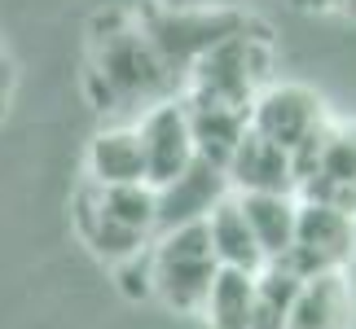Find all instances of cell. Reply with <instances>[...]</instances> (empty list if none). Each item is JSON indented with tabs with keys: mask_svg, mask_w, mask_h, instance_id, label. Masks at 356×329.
Masks as SVG:
<instances>
[{
	"mask_svg": "<svg viewBox=\"0 0 356 329\" xmlns=\"http://www.w3.org/2000/svg\"><path fill=\"white\" fill-rule=\"evenodd\" d=\"M251 132H259L264 141L282 145L291 162H299L312 145L321 141V132L330 128V110H325L321 92H312L308 84H264L259 97L251 101Z\"/></svg>",
	"mask_w": 356,
	"mask_h": 329,
	"instance_id": "cell-5",
	"label": "cell"
},
{
	"mask_svg": "<svg viewBox=\"0 0 356 329\" xmlns=\"http://www.w3.org/2000/svg\"><path fill=\"white\" fill-rule=\"evenodd\" d=\"M273 44L259 26H242L238 35L220 40L211 53H202L194 62V71L185 75L181 92L194 101H216V106H238L251 115V101L259 97V88L273 84Z\"/></svg>",
	"mask_w": 356,
	"mask_h": 329,
	"instance_id": "cell-3",
	"label": "cell"
},
{
	"mask_svg": "<svg viewBox=\"0 0 356 329\" xmlns=\"http://www.w3.org/2000/svg\"><path fill=\"white\" fill-rule=\"evenodd\" d=\"M84 180L97 189L145 180V154H141L136 123H111V128H102L92 136L88 154H84Z\"/></svg>",
	"mask_w": 356,
	"mask_h": 329,
	"instance_id": "cell-13",
	"label": "cell"
},
{
	"mask_svg": "<svg viewBox=\"0 0 356 329\" xmlns=\"http://www.w3.org/2000/svg\"><path fill=\"white\" fill-rule=\"evenodd\" d=\"M88 185V180H84ZM92 194H97L102 211H111L119 224H128L136 233H145V237H154L159 228V207H154V185L149 180H136V185H111V189H97L88 185Z\"/></svg>",
	"mask_w": 356,
	"mask_h": 329,
	"instance_id": "cell-19",
	"label": "cell"
},
{
	"mask_svg": "<svg viewBox=\"0 0 356 329\" xmlns=\"http://www.w3.org/2000/svg\"><path fill=\"white\" fill-rule=\"evenodd\" d=\"M149 272H154V303H163L176 317H198L202 298H207L216 272L211 242L202 224H185V228H168L154 233L149 242Z\"/></svg>",
	"mask_w": 356,
	"mask_h": 329,
	"instance_id": "cell-4",
	"label": "cell"
},
{
	"mask_svg": "<svg viewBox=\"0 0 356 329\" xmlns=\"http://www.w3.org/2000/svg\"><path fill=\"white\" fill-rule=\"evenodd\" d=\"M71 224H75L79 246H88V255L102 259L106 268H115V264H123V259H132V255H141L145 246L154 242V237H145V233L119 224L111 211H102V202H97V194H92L88 185H79V194L71 202Z\"/></svg>",
	"mask_w": 356,
	"mask_h": 329,
	"instance_id": "cell-11",
	"label": "cell"
},
{
	"mask_svg": "<svg viewBox=\"0 0 356 329\" xmlns=\"http://www.w3.org/2000/svg\"><path fill=\"white\" fill-rule=\"evenodd\" d=\"M132 123H136L141 154H145V180L154 185V189L168 185L172 176H181L189 162L198 158L181 92H176V97H163V101H154V106H145Z\"/></svg>",
	"mask_w": 356,
	"mask_h": 329,
	"instance_id": "cell-8",
	"label": "cell"
},
{
	"mask_svg": "<svg viewBox=\"0 0 356 329\" xmlns=\"http://www.w3.org/2000/svg\"><path fill=\"white\" fill-rule=\"evenodd\" d=\"M251 307H255V272L220 268L198 317L207 329H251Z\"/></svg>",
	"mask_w": 356,
	"mask_h": 329,
	"instance_id": "cell-17",
	"label": "cell"
},
{
	"mask_svg": "<svg viewBox=\"0 0 356 329\" xmlns=\"http://www.w3.org/2000/svg\"><path fill=\"white\" fill-rule=\"evenodd\" d=\"M136 18H141V31L149 35V44H154V53L163 58L176 84H185V75L194 71L202 53H211L220 40L251 26V13L211 5V0H198V5H163L159 0V5L141 9Z\"/></svg>",
	"mask_w": 356,
	"mask_h": 329,
	"instance_id": "cell-2",
	"label": "cell"
},
{
	"mask_svg": "<svg viewBox=\"0 0 356 329\" xmlns=\"http://www.w3.org/2000/svg\"><path fill=\"white\" fill-rule=\"evenodd\" d=\"M181 101H185V115H189V132H194V149H198V158H207V162H225L234 158V149L242 145V136H246V110L238 106H216V101H194V97H185L181 92Z\"/></svg>",
	"mask_w": 356,
	"mask_h": 329,
	"instance_id": "cell-14",
	"label": "cell"
},
{
	"mask_svg": "<svg viewBox=\"0 0 356 329\" xmlns=\"http://www.w3.org/2000/svg\"><path fill=\"white\" fill-rule=\"evenodd\" d=\"M299 9H317V13H343V18H356V0H295Z\"/></svg>",
	"mask_w": 356,
	"mask_h": 329,
	"instance_id": "cell-21",
	"label": "cell"
},
{
	"mask_svg": "<svg viewBox=\"0 0 356 329\" xmlns=\"http://www.w3.org/2000/svg\"><path fill=\"white\" fill-rule=\"evenodd\" d=\"M163 5H198V0H163Z\"/></svg>",
	"mask_w": 356,
	"mask_h": 329,
	"instance_id": "cell-23",
	"label": "cell"
},
{
	"mask_svg": "<svg viewBox=\"0 0 356 329\" xmlns=\"http://www.w3.org/2000/svg\"><path fill=\"white\" fill-rule=\"evenodd\" d=\"M299 281L286 264H264L255 272V307H251V329H286L299 294Z\"/></svg>",
	"mask_w": 356,
	"mask_h": 329,
	"instance_id": "cell-18",
	"label": "cell"
},
{
	"mask_svg": "<svg viewBox=\"0 0 356 329\" xmlns=\"http://www.w3.org/2000/svg\"><path fill=\"white\" fill-rule=\"evenodd\" d=\"M202 228H207L211 255H216V264H220V268L259 272V268L268 264L264 251H259V242H255V233H251V224H246V215H242L238 194H229L220 207H216L207 219H202Z\"/></svg>",
	"mask_w": 356,
	"mask_h": 329,
	"instance_id": "cell-15",
	"label": "cell"
},
{
	"mask_svg": "<svg viewBox=\"0 0 356 329\" xmlns=\"http://www.w3.org/2000/svg\"><path fill=\"white\" fill-rule=\"evenodd\" d=\"M286 329H356V290L348 281V268L299 281Z\"/></svg>",
	"mask_w": 356,
	"mask_h": 329,
	"instance_id": "cell-12",
	"label": "cell"
},
{
	"mask_svg": "<svg viewBox=\"0 0 356 329\" xmlns=\"http://www.w3.org/2000/svg\"><path fill=\"white\" fill-rule=\"evenodd\" d=\"M115 285L123 298H132V303H145V298H154V272H149V246L141 255L123 259L115 264Z\"/></svg>",
	"mask_w": 356,
	"mask_h": 329,
	"instance_id": "cell-20",
	"label": "cell"
},
{
	"mask_svg": "<svg viewBox=\"0 0 356 329\" xmlns=\"http://www.w3.org/2000/svg\"><path fill=\"white\" fill-rule=\"evenodd\" d=\"M225 176H229V189L234 194H299V180H295V162L282 145L264 141L259 132L246 128L242 145L234 149V158L225 162Z\"/></svg>",
	"mask_w": 356,
	"mask_h": 329,
	"instance_id": "cell-10",
	"label": "cell"
},
{
	"mask_svg": "<svg viewBox=\"0 0 356 329\" xmlns=\"http://www.w3.org/2000/svg\"><path fill=\"white\" fill-rule=\"evenodd\" d=\"M5 92H9V66L0 62V115H5Z\"/></svg>",
	"mask_w": 356,
	"mask_h": 329,
	"instance_id": "cell-22",
	"label": "cell"
},
{
	"mask_svg": "<svg viewBox=\"0 0 356 329\" xmlns=\"http://www.w3.org/2000/svg\"><path fill=\"white\" fill-rule=\"evenodd\" d=\"M352 251H356V215L317 198H299L295 242L273 264H286L295 277H317V272H343Z\"/></svg>",
	"mask_w": 356,
	"mask_h": 329,
	"instance_id": "cell-6",
	"label": "cell"
},
{
	"mask_svg": "<svg viewBox=\"0 0 356 329\" xmlns=\"http://www.w3.org/2000/svg\"><path fill=\"white\" fill-rule=\"evenodd\" d=\"M84 84L92 92V101H97V110H128L132 106L136 115L145 106L181 92V84L172 79V71L163 66V58L149 44V35L141 31V18L123 13V9L97 18Z\"/></svg>",
	"mask_w": 356,
	"mask_h": 329,
	"instance_id": "cell-1",
	"label": "cell"
},
{
	"mask_svg": "<svg viewBox=\"0 0 356 329\" xmlns=\"http://www.w3.org/2000/svg\"><path fill=\"white\" fill-rule=\"evenodd\" d=\"M242 215L251 224L264 259H282L295 242V215H299V194H238Z\"/></svg>",
	"mask_w": 356,
	"mask_h": 329,
	"instance_id": "cell-16",
	"label": "cell"
},
{
	"mask_svg": "<svg viewBox=\"0 0 356 329\" xmlns=\"http://www.w3.org/2000/svg\"><path fill=\"white\" fill-rule=\"evenodd\" d=\"M299 198H317L356 215V119H330L321 141L295 162Z\"/></svg>",
	"mask_w": 356,
	"mask_h": 329,
	"instance_id": "cell-7",
	"label": "cell"
},
{
	"mask_svg": "<svg viewBox=\"0 0 356 329\" xmlns=\"http://www.w3.org/2000/svg\"><path fill=\"white\" fill-rule=\"evenodd\" d=\"M229 194H234V189H229V176H225L220 162L194 158L181 176H172L168 185L154 189V207H159V228L154 233L202 224Z\"/></svg>",
	"mask_w": 356,
	"mask_h": 329,
	"instance_id": "cell-9",
	"label": "cell"
}]
</instances>
